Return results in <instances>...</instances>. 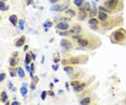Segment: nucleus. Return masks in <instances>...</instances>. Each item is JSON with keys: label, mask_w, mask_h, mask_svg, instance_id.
<instances>
[{"label": "nucleus", "mask_w": 126, "mask_h": 105, "mask_svg": "<svg viewBox=\"0 0 126 105\" xmlns=\"http://www.w3.org/2000/svg\"><path fill=\"white\" fill-rule=\"evenodd\" d=\"M64 70L66 71L67 74H69V75H71V74L73 73V68H72L71 66H65V67H64Z\"/></svg>", "instance_id": "nucleus-18"}, {"label": "nucleus", "mask_w": 126, "mask_h": 105, "mask_svg": "<svg viewBox=\"0 0 126 105\" xmlns=\"http://www.w3.org/2000/svg\"><path fill=\"white\" fill-rule=\"evenodd\" d=\"M17 71V70H16ZM16 71H15V70H13V68H10V76L11 77H15L16 76Z\"/></svg>", "instance_id": "nucleus-29"}, {"label": "nucleus", "mask_w": 126, "mask_h": 105, "mask_svg": "<svg viewBox=\"0 0 126 105\" xmlns=\"http://www.w3.org/2000/svg\"><path fill=\"white\" fill-rule=\"evenodd\" d=\"M0 1H6V0H0Z\"/></svg>", "instance_id": "nucleus-48"}, {"label": "nucleus", "mask_w": 126, "mask_h": 105, "mask_svg": "<svg viewBox=\"0 0 126 105\" xmlns=\"http://www.w3.org/2000/svg\"><path fill=\"white\" fill-rule=\"evenodd\" d=\"M72 38H73L74 40H77V41H79V40H80V39H82L83 37H82V35H76V36H73Z\"/></svg>", "instance_id": "nucleus-31"}, {"label": "nucleus", "mask_w": 126, "mask_h": 105, "mask_svg": "<svg viewBox=\"0 0 126 105\" xmlns=\"http://www.w3.org/2000/svg\"><path fill=\"white\" fill-rule=\"evenodd\" d=\"M47 95V91H42V93H41V99H42V100H45Z\"/></svg>", "instance_id": "nucleus-32"}, {"label": "nucleus", "mask_w": 126, "mask_h": 105, "mask_svg": "<svg viewBox=\"0 0 126 105\" xmlns=\"http://www.w3.org/2000/svg\"><path fill=\"white\" fill-rule=\"evenodd\" d=\"M6 105H11V103H10V102L8 101V102H6Z\"/></svg>", "instance_id": "nucleus-47"}, {"label": "nucleus", "mask_w": 126, "mask_h": 105, "mask_svg": "<svg viewBox=\"0 0 126 105\" xmlns=\"http://www.w3.org/2000/svg\"><path fill=\"white\" fill-rule=\"evenodd\" d=\"M60 46H62L63 48H65V49H71L72 48V44L69 41V40L67 39H63L62 41H60Z\"/></svg>", "instance_id": "nucleus-5"}, {"label": "nucleus", "mask_w": 126, "mask_h": 105, "mask_svg": "<svg viewBox=\"0 0 126 105\" xmlns=\"http://www.w3.org/2000/svg\"><path fill=\"white\" fill-rule=\"evenodd\" d=\"M98 9H99V11H100V12H103V13H110V12H111V10H109V9H107L106 7H102V6L99 7Z\"/></svg>", "instance_id": "nucleus-21"}, {"label": "nucleus", "mask_w": 126, "mask_h": 105, "mask_svg": "<svg viewBox=\"0 0 126 105\" xmlns=\"http://www.w3.org/2000/svg\"><path fill=\"white\" fill-rule=\"evenodd\" d=\"M31 2H32V0H28V2H27V4H30Z\"/></svg>", "instance_id": "nucleus-46"}, {"label": "nucleus", "mask_w": 126, "mask_h": 105, "mask_svg": "<svg viewBox=\"0 0 126 105\" xmlns=\"http://www.w3.org/2000/svg\"><path fill=\"white\" fill-rule=\"evenodd\" d=\"M66 14H67V15H69V16H74V15H76V12H74L73 10H71V9H67Z\"/></svg>", "instance_id": "nucleus-24"}, {"label": "nucleus", "mask_w": 126, "mask_h": 105, "mask_svg": "<svg viewBox=\"0 0 126 105\" xmlns=\"http://www.w3.org/2000/svg\"><path fill=\"white\" fill-rule=\"evenodd\" d=\"M47 94H48V95H51V96H55V93L52 91V90H50V91L47 92Z\"/></svg>", "instance_id": "nucleus-38"}, {"label": "nucleus", "mask_w": 126, "mask_h": 105, "mask_svg": "<svg viewBox=\"0 0 126 105\" xmlns=\"http://www.w3.org/2000/svg\"><path fill=\"white\" fill-rule=\"evenodd\" d=\"M24 50H25V51H26V50H28V46H25V47H24Z\"/></svg>", "instance_id": "nucleus-45"}, {"label": "nucleus", "mask_w": 126, "mask_h": 105, "mask_svg": "<svg viewBox=\"0 0 126 105\" xmlns=\"http://www.w3.org/2000/svg\"><path fill=\"white\" fill-rule=\"evenodd\" d=\"M80 83H81V82H80L79 80H73V81H71V82H70V85H71L72 87L74 88V87H77V86H79Z\"/></svg>", "instance_id": "nucleus-28"}, {"label": "nucleus", "mask_w": 126, "mask_h": 105, "mask_svg": "<svg viewBox=\"0 0 126 105\" xmlns=\"http://www.w3.org/2000/svg\"><path fill=\"white\" fill-rule=\"evenodd\" d=\"M11 105H21V103H19L18 101H14V102H12Z\"/></svg>", "instance_id": "nucleus-39"}, {"label": "nucleus", "mask_w": 126, "mask_h": 105, "mask_svg": "<svg viewBox=\"0 0 126 105\" xmlns=\"http://www.w3.org/2000/svg\"><path fill=\"white\" fill-rule=\"evenodd\" d=\"M31 59L33 60V61H35L36 60V54H33V53H31Z\"/></svg>", "instance_id": "nucleus-42"}, {"label": "nucleus", "mask_w": 126, "mask_h": 105, "mask_svg": "<svg viewBox=\"0 0 126 105\" xmlns=\"http://www.w3.org/2000/svg\"><path fill=\"white\" fill-rule=\"evenodd\" d=\"M21 94L22 96L25 99L26 96H27V86H26V83H23L21 87Z\"/></svg>", "instance_id": "nucleus-10"}, {"label": "nucleus", "mask_w": 126, "mask_h": 105, "mask_svg": "<svg viewBox=\"0 0 126 105\" xmlns=\"http://www.w3.org/2000/svg\"><path fill=\"white\" fill-rule=\"evenodd\" d=\"M118 2H120V0H106L105 7H107L109 10H113V9L118 8Z\"/></svg>", "instance_id": "nucleus-2"}, {"label": "nucleus", "mask_w": 126, "mask_h": 105, "mask_svg": "<svg viewBox=\"0 0 126 105\" xmlns=\"http://www.w3.org/2000/svg\"><path fill=\"white\" fill-rule=\"evenodd\" d=\"M53 70H58V66L56 65V64H55V65H53Z\"/></svg>", "instance_id": "nucleus-41"}, {"label": "nucleus", "mask_w": 126, "mask_h": 105, "mask_svg": "<svg viewBox=\"0 0 126 105\" xmlns=\"http://www.w3.org/2000/svg\"><path fill=\"white\" fill-rule=\"evenodd\" d=\"M30 89L31 90H35L36 89V83H33V82L30 83Z\"/></svg>", "instance_id": "nucleus-36"}, {"label": "nucleus", "mask_w": 126, "mask_h": 105, "mask_svg": "<svg viewBox=\"0 0 126 105\" xmlns=\"http://www.w3.org/2000/svg\"><path fill=\"white\" fill-rule=\"evenodd\" d=\"M16 64H17V62H16L15 58H11V59H10V66H11V67L16 66Z\"/></svg>", "instance_id": "nucleus-20"}, {"label": "nucleus", "mask_w": 126, "mask_h": 105, "mask_svg": "<svg viewBox=\"0 0 126 105\" xmlns=\"http://www.w3.org/2000/svg\"><path fill=\"white\" fill-rule=\"evenodd\" d=\"M56 28L58 30H67L69 28V24L67 22H59V23H57Z\"/></svg>", "instance_id": "nucleus-4"}, {"label": "nucleus", "mask_w": 126, "mask_h": 105, "mask_svg": "<svg viewBox=\"0 0 126 105\" xmlns=\"http://www.w3.org/2000/svg\"><path fill=\"white\" fill-rule=\"evenodd\" d=\"M88 25L91 26V28H95L96 29V27H97V25H98V21H97V18H89V21H88Z\"/></svg>", "instance_id": "nucleus-6"}, {"label": "nucleus", "mask_w": 126, "mask_h": 105, "mask_svg": "<svg viewBox=\"0 0 126 105\" xmlns=\"http://www.w3.org/2000/svg\"><path fill=\"white\" fill-rule=\"evenodd\" d=\"M68 6H69V2H66V3L63 4V6L56 4V6L52 7V8H51V10H52V11H64V10H66V9L68 8Z\"/></svg>", "instance_id": "nucleus-3"}, {"label": "nucleus", "mask_w": 126, "mask_h": 105, "mask_svg": "<svg viewBox=\"0 0 126 105\" xmlns=\"http://www.w3.org/2000/svg\"><path fill=\"white\" fill-rule=\"evenodd\" d=\"M9 21L13 24V26H16V24H17V18H16V15H11L9 18Z\"/></svg>", "instance_id": "nucleus-15"}, {"label": "nucleus", "mask_w": 126, "mask_h": 105, "mask_svg": "<svg viewBox=\"0 0 126 105\" xmlns=\"http://www.w3.org/2000/svg\"><path fill=\"white\" fill-rule=\"evenodd\" d=\"M0 8H1V11H7V10H9V7L6 6L4 1H0Z\"/></svg>", "instance_id": "nucleus-19"}, {"label": "nucleus", "mask_w": 126, "mask_h": 105, "mask_svg": "<svg viewBox=\"0 0 126 105\" xmlns=\"http://www.w3.org/2000/svg\"><path fill=\"white\" fill-rule=\"evenodd\" d=\"M17 75L19 76V78H22V79H23V78H25V76H26L25 70H24L22 67H18L17 68Z\"/></svg>", "instance_id": "nucleus-14"}, {"label": "nucleus", "mask_w": 126, "mask_h": 105, "mask_svg": "<svg viewBox=\"0 0 126 105\" xmlns=\"http://www.w3.org/2000/svg\"><path fill=\"white\" fill-rule=\"evenodd\" d=\"M79 20H84V18H86V11L84 10L83 8H80V10H79Z\"/></svg>", "instance_id": "nucleus-11"}, {"label": "nucleus", "mask_w": 126, "mask_h": 105, "mask_svg": "<svg viewBox=\"0 0 126 105\" xmlns=\"http://www.w3.org/2000/svg\"><path fill=\"white\" fill-rule=\"evenodd\" d=\"M58 1H59V0H50L51 3H57Z\"/></svg>", "instance_id": "nucleus-40"}, {"label": "nucleus", "mask_w": 126, "mask_h": 105, "mask_svg": "<svg viewBox=\"0 0 126 105\" xmlns=\"http://www.w3.org/2000/svg\"><path fill=\"white\" fill-rule=\"evenodd\" d=\"M33 71H35V64L31 63L30 64V71H29V74H30V77L33 78L35 76H33Z\"/></svg>", "instance_id": "nucleus-23"}, {"label": "nucleus", "mask_w": 126, "mask_h": 105, "mask_svg": "<svg viewBox=\"0 0 126 105\" xmlns=\"http://www.w3.org/2000/svg\"><path fill=\"white\" fill-rule=\"evenodd\" d=\"M73 3L76 4V6H78V7H81V6H83L84 4V0H74Z\"/></svg>", "instance_id": "nucleus-26"}, {"label": "nucleus", "mask_w": 126, "mask_h": 105, "mask_svg": "<svg viewBox=\"0 0 126 105\" xmlns=\"http://www.w3.org/2000/svg\"><path fill=\"white\" fill-rule=\"evenodd\" d=\"M94 105H97V104H94Z\"/></svg>", "instance_id": "nucleus-49"}, {"label": "nucleus", "mask_w": 126, "mask_h": 105, "mask_svg": "<svg viewBox=\"0 0 126 105\" xmlns=\"http://www.w3.org/2000/svg\"><path fill=\"white\" fill-rule=\"evenodd\" d=\"M18 26H19V29H21V30H23L24 28H25V22H24L23 18H21V20H19V22H18Z\"/></svg>", "instance_id": "nucleus-22"}, {"label": "nucleus", "mask_w": 126, "mask_h": 105, "mask_svg": "<svg viewBox=\"0 0 126 105\" xmlns=\"http://www.w3.org/2000/svg\"><path fill=\"white\" fill-rule=\"evenodd\" d=\"M69 86H70V83H68V82H66V88L68 89V88H69Z\"/></svg>", "instance_id": "nucleus-44"}, {"label": "nucleus", "mask_w": 126, "mask_h": 105, "mask_svg": "<svg viewBox=\"0 0 126 105\" xmlns=\"http://www.w3.org/2000/svg\"><path fill=\"white\" fill-rule=\"evenodd\" d=\"M111 41L114 44H124L126 41V32L123 28L113 32L111 35Z\"/></svg>", "instance_id": "nucleus-1"}, {"label": "nucleus", "mask_w": 126, "mask_h": 105, "mask_svg": "<svg viewBox=\"0 0 126 105\" xmlns=\"http://www.w3.org/2000/svg\"><path fill=\"white\" fill-rule=\"evenodd\" d=\"M98 18H99V21H100V22H106V21L109 18V16H108V14H107V13L99 12V13H98Z\"/></svg>", "instance_id": "nucleus-8"}, {"label": "nucleus", "mask_w": 126, "mask_h": 105, "mask_svg": "<svg viewBox=\"0 0 126 105\" xmlns=\"http://www.w3.org/2000/svg\"><path fill=\"white\" fill-rule=\"evenodd\" d=\"M78 44L82 48H85V47H87V44H88V41H87L86 39H84V38H82V39H80L79 41H78Z\"/></svg>", "instance_id": "nucleus-12"}, {"label": "nucleus", "mask_w": 126, "mask_h": 105, "mask_svg": "<svg viewBox=\"0 0 126 105\" xmlns=\"http://www.w3.org/2000/svg\"><path fill=\"white\" fill-rule=\"evenodd\" d=\"M83 6H84L83 9H84L85 11H91V10H92V9H91V6H89V3H87V2H85Z\"/></svg>", "instance_id": "nucleus-27"}, {"label": "nucleus", "mask_w": 126, "mask_h": 105, "mask_svg": "<svg viewBox=\"0 0 126 105\" xmlns=\"http://www.w3.org/2000/svg\"><path fill=\"white\" fill-rule=\"evenodd\" d=\"M52 25H53V23L51 22V21H47V22L44 23V28H45V30H47V28H50V27H52Z\"/></svg>", "instance_id": "nucleus-25"}, {"label": "nucleus", "mask_w": 126, "mask_h": 105, "mask_svg": "<svg viewBox=\"0 0 126 105\" xmlns=\"http://www.w3.org/2000/svg\"><path fill=\"white\" fill-rule=\"evenodd\" d=\"M91 102H92V97L91 96H85L80 101V105H89Z\"/></svg>", "instance_id": "nucleus-9"}, {"label": "nucleus", "mask_w": 126, "mask_h": 105, "mask_svg": "<svg viewBox=\"0 0 126 105\" xmlns=\"http://www.w3.org/2000/svg\"><path fill=\"white\" fill-rule=\"evenodd\" d=\"M25 40H26V39H25V36H22V37L19 38L17 41H16L15 46H16V47H22L24 44H25Z\"/></svg>", "instance_id": "nucleus-13"}, {"label": "nucleus", "mask_w": 126, "mask_h": 105, "mask_svg": "<svg viewBox=\"0 0 126 105\" xmlns=\"http://www.w3.org/2000/svg\"><path fill=\"white\" fill-rule=\"evenodd\" d=\"M54 62L55 63H58V62H59V56H58V54L54 58Z\"/></svg>", "instance_id": "nucleus-37"}, {"label": "nucleus", "mask_w": 126, "mask_h": 105, "mask_svg": "<svg viewBox=\"0 0 126 105\" xmlns=\"http://www.w3.org/2000/svg\"><path fill=\"white\" fill-rule=\"evenodd\" d=\"M39 81V77H37V76H35V77L32 78V82L33 83H37Z\"/></svg>", "instance_id": "nucleus-35"}, {"label": "nucleus", "mask_w": 126, "mask_h": 105, "mask_svg": "<svg viewBox=\"0 0 126 105\" xmlns=\"http://www.w3.org/2000/svg\"><path fill=\"white\" fill-rule=\"evenodd\" d=\"M31 62V54L30 53H26V59H25V64L29 65Z\"/></svg>", "instance_id": "nucleus-17"}, {"label": "nucleus", "mask_w": 126, "mask_h": 105, "mask_svg": "<svg viewBox=\"0 0 126 105\" xmlns=\"http://www.w3.org/2000/svg\"><path fill=\"white\" fill-rule=\"evenodd\" d=\"M4 79H6V74L1 73V75H0V81H3Z\"/></svg>", "instance_id": "nucleus-33"}, {"label": "nucleus", "mask_w": 126, "mask_h": 105, "mask_svg": "<svg viewBox=\"0 0 126 105\" xmlns=\"http://www.w3.org/2000/svg\"><path fill=\"white\" fill-rule=\"evenodd\" d=\"M86 83L85 82H82V83H80L79 86H77V87H74L73 88V90H74V92H81V91H83L84 89L86 88Z\"/></svg>", "instance_id": "nucleus-7"}, {"label": "nucleus", "mask_w": 126, "mask_h": 105, "mask_svg": "<svg viewBox=\"0 0 126 105\" xmlns=\"http://www.w3.org/2000/svg\"><path fill=\"white\" fill-rule=\"evenodd\" d=\"M1 102H2V103H6V102H8V94H7L6 91H2L1 92Z\"/></svg>", "instance_id": "nucleus-16"}, {"label": "nucleus", "mask_w": 126, "mask_h": 105, "mask_svg": "<svg viewBox=\"0 0 126 105\" xmlns=\"http://www.w3.org/2000/svg\"><path fill=\"white\" fill-rule=\"evenodd\" d=\"M96 14H97V10H96V9L95 8L92 9V10H91V16H92V18H94Z\"/></svg>", "instance_id": "nucleus-30"}, {"label": "nucleus", "mask_w": 126, "mask_h": 105, "mask_svg": "<svg viewBox=\"0 0 126 105\" xmlns=\"http://www.w3.org/2000/svg\"><path fill=\"white\" fill-rule=\"evenodd\" d=\"M8 85H9V88H10V90H12V91H14V87H13V83H12L11 81H9V82H8Z\"/></svg>", "instance_id": "nucleus-34"}, {"label": "nucleus", "mask_w": 126, "mask_h": 105, "mask_svg": "<svg viewBox=\"0 0 126 105\" xmlns=\"http://www.w3.org/2000/svg\"><path fill=\"white\" fill-rule=\"evenodd\" d=\"M50 88H51V90H52L53 88H54V83H53V82H51V83H50Z\"/></svg>", "instance_id": "nucleus-43"}]
</instances>
